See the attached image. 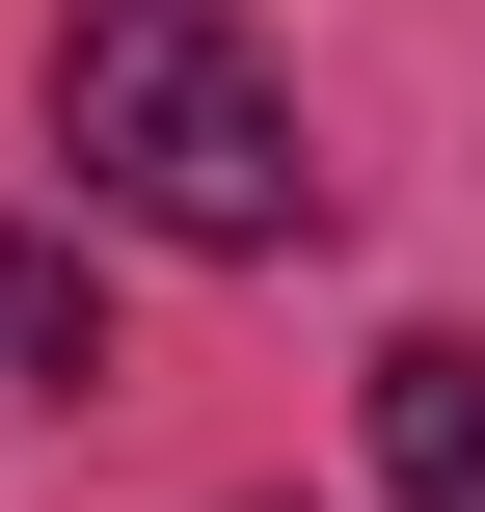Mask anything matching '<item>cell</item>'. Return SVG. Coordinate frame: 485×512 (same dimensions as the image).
<instances>
[{
  "mask_svg": "<svg viewBox=\"0 0 485 512\" xmlns=\"http://www.w3.org/2000/svg\"><path fill=\"white\" fill-rule=\"evenodd\" d=\"M0 351H27V378H108V297H81V243H0Z\"/></svg>",
  "mask_w": 485,
  "mask_h": 512,
  "instance_id": "3957f363",
  "label": "cell"
},
{
  "mask_svg": "<svg viewBox=\"0 0 485 512\" xmlns=\"http://www.w3.org/2000/svg\"><path fill=\"white\" fill-rule=\"evenodd\" d=\"M378 486H405V512H485V351H459V324L378 351Z\"/></svg>",
  "mask_w": 485,
  "mask_h": 512,
  "instance_id": "7a4b0ae2",
  "label": "cell"
},
{
  "mask_svg": "<svg viewBox=\"0 0 485 512\" xmlns=\"http://www.w3.org/2000/svg\"><path fill=\"white\" fill-rule=\"evenodd\" d=\"M54 162H81V216L216 243V270L324 243V135H297V81H270L216 0H81V27H54Z\"/></svg>",
  "mask_w": 485,
  "mask_h": 512,
  "instance_id": "6da1fadb",
  "label": "cell"
}]
</instances>
